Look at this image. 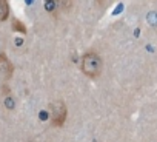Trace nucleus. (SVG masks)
Segmentation results:
<instances>
[{
    "label": "nucleus",
    "instance_id": "obj_1",
    "mask_svg": "<svg viewBox=\"0 0 157 142\" xmlns=\"http://www.w3.org/2000/svg\"><path fill=\"white\" fill-rule=\"evenodd\" d=\"M80 69L85 76H88L90 79H96L102 74L103 69V60L97 53H86L82 57V63H80Z\"/></svg>",
    "mask_w": 157,
    "mask_h": 142
},
{
    "label": "nucleus",
    "instance_id": "obj_2",
    "mask_svg": "<svg viewBox=\"0 0 157 142\" xmlns=\"http://www.w3.org/2000/svg\"><path fill=\"white\" fill-rule=\"evenodd\" d=\"M49 110H51V125L57 127V128L63 127L66 122V116H68V110H66L65 102L56 101L49 105Z\"/></svg>",
    "mask_w": 157,
    "mask_h": 142
},
{
    "label": "nucleus",
    "instance_id": "obj_3",
    "mask_svg": "<svg viewBox=\"0 0 157 142\" xmlns=\"http://www.w3.org/2000/svg\"><path fill=\"white\" fill-rule=\"evenodd\" d=\"M14 74V66L6 57L5 53H0V76L3 79V84H6Z\"/></svg>",
    "mask_w": 157,
    "mask_h": 142
},
{
    "label": "nucleus",
    "instance_id": "obj_4",
    "mask_svg": "<svg viewBox=\"0 0 157 142\" xmlns=\"http://www.w3.org/2000/svg\"><path fill=\"white\" fill-rule=\"evenodd\" d=\"M10 16V5L6 0H0V22H5Z\"/></svg>",
    "mask_w": 157,
    "mask_h": 142
},
{
    "label": "nucleus",
    "instance_id": "obj_5",
    "mask_svg": "<svg viewBox=\"0 0 157 142\" xmlns=\"http://www.w3.org/2000/svg\"><path fill=\"white\" fill-rule=\"evenodd\" d=\"M13 30H14L16 33L26 34V26H25L20 20H17V19H13Z\"/></svg>",
    "mask_w": 157,
    "mask_h": 142
},
{
    "label": "nucleus",
    "instance_id": "obj_6",
    "mask_svg": "<svg viewBox=\"0 0 157 142\" xmlns=\"http://www.w3.org/2000/svg\"><path fill=\"white\" fill-rule=\"evenodd\" d=\"M2 93H3V96H10L11 94V88L8 87V84H3L2 85Z\"/></svg>",
    "mask_w": 157,
    "mask_h": 142
}]
</instances>
